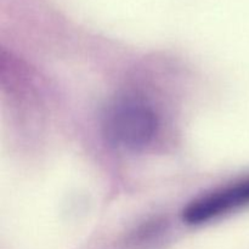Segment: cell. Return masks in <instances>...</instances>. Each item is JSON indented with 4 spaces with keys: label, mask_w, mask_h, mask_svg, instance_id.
Returning <instances> with one entry per match:
<instances>
[{
    "label": "cell",
    "mask_w": 249,
    "mask_h": 249,
    "mask_svg": "<svg viewBox=\"0 0 249 249\" xmlns=\"http://www.w3.org/2000/svg\"><path fill=\"white\" fill-rule=\"evenodd\" d=\"M158 121L155 111L139 100H121L107 109L104 131L112 145L136 151L146 147L156 136Z\"/></svg>",
    "instance_id": "obj_1"
},
{
    "label": "cell",
    "mask_w": 249,
    "mask_h": 249,
    "mask_svg": "<svg viewBox=\"0 0 249 249\" xmlns=\"http://www.w3.org/2000/svg\"><path fill=\"white\" fill-rule=\"evenodd\" d=\"M247 206H249V177L196 198L187 204L182 212V218L187 224L198 225Z\"/></svg>",
    "instance_id": "obj_2"
}]
</instances>
